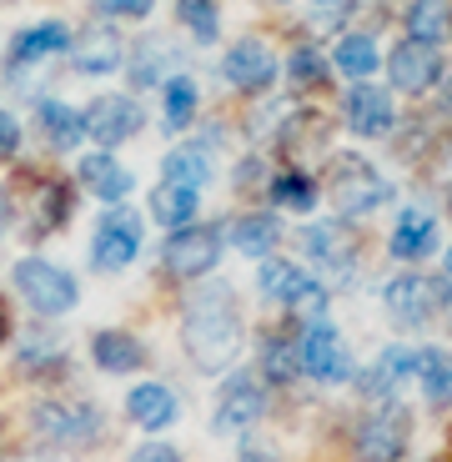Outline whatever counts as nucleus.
I'll list each match as a JSON object with an SVG mask.
<instances>
[{"label": "nucleus", "mask_w": 452, "mask_h": 462, "mask_svg": "<svg viewBox=\"0 0 452 462\" xmlns=\"http://www.w3.org/2000/svg\"><path fill=\"white\" fill-rule=\"evenodd\" d=\"M242 346V312L226 287H207L186 307V352L201 372H221Z\"/></svg>", "instance_id": "f257e3e1"}, {"label": "nucleus", "mask_w": 452, "mask_h": 462, "mask_svg": "<svg viewBox=\"0 0 452 462\" xmlns=\"http://www.w3.org/2000/svg\"><path fill=\"white\" fill-rule=\"evenodd\" d=\"M327 191H332L337 211L342 217H367L377 211L392 191H387L383 171L367 162V156H337L332 162V176H327Z\"/></svg>", "instance_id": "f03ea898"}, {"label": "nucleus", "mask_w": 452, "mask_h": 462, "mask_svg": "<svg viewBox=\"0 0 452 462\" xmlns=\"http://www.w3.org/2000/svg\"><path fill=\"white\" fill-rule=\"evenodd\" d=\"M297 362H301V372L317 377V382H347L352 377V352L327 317L297 327Z\"/></svg>", "instance_id": "7ed1b4c3"}, {"label": "nucleus", "mask_w": 452, "mask_h": 462, "mask_svg": "<svg viewBox=\"0 0 452 462\" xmlns=\"http://www.w3.org/2000/svg\"><path fill=\"white\" fill-rule=\"evenodd\" d=\"M15 287H21V297L31 301L41 317L70 312V307H76V297H81L76 277H70V272H60L56 262H41V256H25V262H15Z\"/></svg>", "instance_id": "20e7f679"}, {"label": "nucleus", "mask_w": 452, "mask_h": 462, "mask_svg": "<svg viewBox=\"0 0 452 462\" xmlns=\"http://www.w3.org/2000/svg\"><path fill=\"white\" fill-rule=\"evenodd\" d=\"M407 438H412V417L397 402L377 407V412L362 417L357 428V462H402Z\"/></svg>", "instance_id": "39448f33"}, {"label": "nucleus", "mask_w": 452, "mask_h": 462, "mask_svg": "<svg viewBox=\"0 0 452 462\" xmlns=\"http://www.w3.org/2000/svg\"><path fill=\"white\" fill-rule=\"evenodd\" d=\"M141 252V217L126 207H111L96 226V242H91V262L101 272H126Z\"/></svg>", "instance_id": "423d86ee"}, {"label": "nucleus", "mask_w": 452, "mask_h": 462, "mask_svg": "<svg viewBox=\"0 0 452 462\" xmlns=\"http://www.w3.org/2000/svg\"><path fill=\"white\" fill-rule=\"evenodd\" d=\"M221 262V231L217 226H181L166 242V272L171 277H181V282H197V277H207L211 266Z\"/></svg>", "instance_id": "0eeeda50"}, {"label": "nucleus", "mask_w": 452, "mask_h": 462, "mask_svg": "<svg viewBox=\"0 0 452 462\" xmlns=\"http://www.w3.org/2000/svg\"><path fill=\"white\" fill-rule=\"evenodd\" d=\"M35 432L56 448H86L101 432V412L91 402H41L35 407Z\"/></svg>", "instance_id": "6e6552de"}, {"label": "nucleus", "mask_w": 452, "mask_h": 462, "mask_svg": "<svg viewBox=\"0 0 452 462\" xmlns=\"http://www.w3.org/2000/svg\"><path fill=\"white\" fill-rule=\"evenodd\" d=\"M141 126H146V111H141L131 96H96V101L86 106V136H91L101 151L131 141Z\"/></svg>", "instance_id": "1a4fd4ad"}, {"label": "nucleus", "mask_w": 452, "mask_h": 462, "mask_svg": "<svg viewBox=\"0 0 452 462\" xmlns=\"http://www.w3.org/2000/svg\"><path fill=\"white\" fill-rule=\"evenodd\" d=\"M383 301H387V312H392V322H402V327H418V322H428L438 307H447V282L442 277H397L392 287L383 291Z\"/></svg>", "instance_id": "9d476101"}, {"label": "nucleus", "mask_w": 452, "mask_h": 462, "mask_svg": "<svg viewBox=\"0 0 452 462\" xmlns=\"http://www.w3.org/2000/svg\"><path fill=\"white\" fill-rule=\"evenodd\" d=\"M267 412V393L252 372H232L221 382V397H217V432H246L256 417Z\"/></svg>", "instance_id": "9b49d317"}, {"label": "nucleus", "mask_w": 452, "mask_h": 462, "mask_svg": "<svg viewBox=\"0 0 452 462\" xmlns=\"http://www.w3.org/2000/svg\"><path fill=\"white\" fill-rule=\"evenodd\" d=\"M221 81L232 86V91L256 96L277 81V60H272V51L262 46V41H236V46L226 51V60H221Z\"/></svg>", "instance_id": "f8f14e48"}, {"label": "nucleus", "mask_w": 452, "mask_h": 462, "mask_svg": "<svg viewBox=\"0 0 452 462\" xmlns=\"http://www.w3.org/2000/svg\"><path fill=\"white\" fill-rule=\"evenodd\" d=\"M387 76H392L397 91L407 96H422L428 86L442 81V56L438 46H422V41H402V46L387 56Z\"/></svg>", "instance_id": "ddd939ff"}, {"label": "nucleus", "mask_w": 452, "mask_h": 462, "mask_svg": "<svg viewBox=\"0 0 452 462\" xmlns=\"http://www.w3.org/2000/svg\"><path fill=\"white\" fill-rule=\"evenodd\" d=\"M121 56H126V46H121V35L111 25H91V31L70 41V60H76L81 76H111L121 66Z\"/></svg>", "instance_id": "4468645a"}, {"label": "nucleus", "mask_w": 452, "mask_h": 462, "mask_svg": "<svg viewBox=\"0 0 452 462\" xmlns=\"http://www.w3.org/2000/svg\"><path fill=\"white\" fill-rule=\"evenodd\" d=\"M392 121H397L392 96L377 91V86H352V96H347V126L357 131V136H387Z\"/></svg>", "instance_id": "2eb2a0df"}, {"label": "nucleus", "mask_w": 452, "mask_h": 462, "mask_svg": "<svg viewBox=\"0 0 452 462\" xmlns=\"http://www.w3.org/2000/svg\"><path fill=\"white\" fill-rule=\"evenodd\" d=\"M126 417L136 422V428H146V432L171 428V422H176L171 387H161V382H141V387H131V393H126Z\"/></svg>", "instance_id": "dca6fc26"}, {"label": "nucleus", "mask_w": 452, "mask_h": 462, "mask_svg": "<svg viewBox=\"0 0 452 462\" xmlns=\"http://www.w3.org/2000/svg\"><path fill=\"white\" fill-rule=\"evenodd\" d=\"M407 377H418V352H412V346H387L383 357L372 362V372L362 377V393L367 397H392Z\"/></svg>", "instance_id": "f3484780"}, {"label": "nucleus", "mask_w": 452, "mask_h": 462, "mask_svg": "<svg viewBox=\"0 0 452 462\" xmlns=\"http://www.w3.org/2000/svg\"><path fill=\"white\" fill-rule=\"evenodd\" d=\"M432 246H438V221H432L422 207L402 211L397 226H392V256H402V262H422V256H432Z\"/></svg>", "instance_id": "a211bd4d"}, {"label": "nucleus", "mask_w": 452, "mask_h": 462, "mask_svg": "<svg viewBox=\"0 0 452 462\" xmlns=\"http://www.w3.org/2000/svg\"><path fill=\"white\" fill-rule=\"evenodd\" d=\"M91 357L101 372H136L141 362H146V352H141V342L131 332H121V327H106V332L91 337Z\"/></svg>", "instance_id": "6ab92c4d"}, {"label": "nucleus", "mask_w": 452, "mask_h": 462, "mask_svg": "<svg viewBox=\"0 0 452 462\" xmlns=\"http://www.w3.org/2000/svg\"><path fill=\"white\" fill-rule=\"evenodd\" d=\"M81 181H86L91 197L111 201V207H116L121 197H131V171L116 162V156H106V151H96V156H86V162H81Z\"/></svg>", "instance_id": "aec40b11"}, {"label": "nucleus", "mask_w": 452, "mask_h": 462, "mask_svg": "<svg viewBox=\"0 0 452 462\" xmlns=\"http://www.w3.org/2000/svg\"><path fill=\"white\" fill-rule=\"evenodd\" d=\"M197 207H201L197 186H181V181H161V186H156V191H151V217L161 221V226H171V231L191 226V221H197Z\"/></svg>", "instance_id": "412c9836"}, {"label": "nucleus", "mask_w": 452, "mask_h": 462, "mask_svg": "<svg viewBox=\"0 0 452 462\" xmlns=\"http://www.w3.org/2000/svg\"><path fill=\"white\" fill-rule=\"evenodd\" d=\"M307 282H312V277H307L297 262H287V256H262V272H256V287H262V297L291 307V301L307 291Z\"/></svg>", "instance_id": "4be33fe9"}, {"label": "nucleus", "mask_w": 452, "mask_h": 462, "mask_svg": "<svg viewBox=\"0 0 452 462\" xmlns=\"http://www.w3.org/2000/svg\"><path fill=\"white\" fill-rule=\"evenodd\" d=\"M281 242V226L277 217H267V211H246V217L232 221V246L246 256H272Z\"/></svg>", "instance_id": "5701e85b"}, {"label": "nucleus", "mask_w": 452, "mask_h": 462, "mask_svg": "<svg viewBox=\"0 0 452 462\" xmlns=\"http://www.w3.org/2000/svg\"><path fill=\"white\" fill-rule=\"evenodd\" d=\"M452 35V11L447 0H412L407 5V41H422V46H438Z\"/></svg>", "instance_id": "b1692460"}, {"label": "nucleus", "mask_w": 452, "mask_h": 462, "mask_svg": "<svg viewBox=\"0 0 452 462\" xmlns=\"http://www.w3.org/2000/svg\"><path fill=\"white\" fill-rule=\"evenodd\" d=\"M70 46V31L60 21H41L31 31H21L11 41V60H46V56H60Z\"/></svg>", "instance_id": "393cba45"}, {"label": "nucleus", "mask_w": 452, "mask_h": 462, "mask_svg": "<svg viewBox=\"0 0 452 462\" xmlns=\"http://www.w3.org/2000/svg\"><path fill=\"white\" fill-rule=\"evenodd\" d=\"M41 131H46V141H51L56 151L81 146V136H86V111H76V106H66V101H46V106H41Z\"/></svg>", "instance_id": "a878e982"}, {"label": "nucleus", "mask_w": 452, "mask_h": 462, "mask_svg": "<svg viewBox=\"0 0 452 462\" xmlns=\"http://www.w3.org/2000/svg\"><path fill=\"white\" fill-rule=\"evenodd\" d=\"M161 171H166V181H181V186H197L201 191V181L211 176V151L197 146V141H186V146H176L161 162Z\"/></svg>", "instance_id": "bb28decb"}, {"label": "nucleus", "mask_w": 452, "mask_h": 462, "mask_svg": "<svg viewBox=\"0 0 452 462\" xmlns=\"http://www.w3.org/2000/svg\"><path fill=\"white\" fill-rule=\"evenodd\" d=\"M418 382L422 393H428V402H452V352H438V346H428V352H418Z\"/></svg>", "instance_id": "cd10ccee"}, {"label": "nucleus", "mask_w": 452, "mask_h": 462, "mask_svg": "<svg viewBox=\"0 0 452 462\" xmlns=\"http://www.w3.org/2000/svg\"><path fill=\"white\" fill-rule=\"evenodd\" d=\"M262 372H267L272 382H291V377H301V362H297V337H287V332L262 337Z\"/></svg>", "instance_id": "c85d7f7f"}, {"label": "nucleus", "mask_w": 452, "mask_h": 462, "mask_svg": "<svg viewBox=\"0 0 452 462\" xmlns=\"http://www.w3.org/2000/svg\"><path fill=\"white\" fill-rule=\"evenodd\" d=\"M332 60H337V70H342V76L362 81V76H372V70H377V46H372V35H342Z\"/></svg>", "instance_id": "c756f323"}, {"label": "nucleus", "mask_w": 452, "mask_h": 462, "mask_svg": "<svg viewBox=\"0 0 452 462\" xmlns=\"http://www.w3.org/2000/svg\"><path fill=\"white\" fill-rule=\"evenodd\" d=\"M31 207H35V217H31V231H35V236L56 231L60 221L70 217V201H66V191H60L56 181H41V191L31 197Z\"/></svg>", "instance_id": "7c9ffc66"}, {"label": "nucleus", "mask_w": 452, "mask_h": 462, "mask_svg": "<svg viewBox=\"0 0 452 462\" xmlns=\"http://www.w3.org/2000/svg\"><path fill=\"white\" fill-rule=\"evenodd\" d=\"M272 201H277L281 211H312V207H317V186H312V176H301V171H281V176H272Z\"/></svg>", "instance_id": "2f4dec72"}, {"label": "nucleus", "mask_w": 452, "mask_h": 462, "mask_svg": "<svg viewBox=\"0 0 452 462\" xmlns=\"http://www.w3.org/2000/svg\"><path fill=\"white\" fill-rule=\"evenodd\" d=\"M301 246H307L312 262H342V256H347V236H342L337 221H317V226H307L301 231Z\"/></svg>", "instance_id": "473e14b6"}, {"label": "nucleus", "mask_w": 452, "mask_h": 462, "mask_svg": "<svg viewBox=\"0 0 452 462\" xmlns=\"http://www.w3.org/2000/svg\"><path fill=\"white\" fill-rule=\"evenodd\" d=\"M176 15H181V25H186V35H191V41H217V31H221L217 0H181V5H176Z\"/></svg>", "instance_id": "72a5a7b5"}, {"label": "nucleus", "mask_w": 452, "mask_h": 462, "mask_svg": "<svg viewBox=\"0 0 452 462\" xmlns=\"http://www.w3.org/2000/svg\"><path fill=\"white\" fill-rule=\"evenodd\" d=\"M191 116H197V86H191V76H171L166 81V126L181 131Z\"/></svg>", "instance_id": "f704fd0d"}, {"label": "nucleus", "mask_w": 452, "mask_h": 462, "mask_svg": "<svg viewBox=\"0 0 452 462\" xmlns=\"http://www.w3.org/2000/svg\"><path fill=\"white\" fill-rule=\"evenodd\" d=\"M287 70H291V81H297V86H322L327 81V60H322V51H317V46H297V51H291V60H287Z\"/></svg>", "instance_id": "c9c22d12"}, {"label": "nucleus", "mask_w": 452, "mask_h": 462, "mask_svg": "<svg viewBox=\"0 0 452 462\" xmlns=\"http://www.w3.org/2000/svg\"><path fill=\"white\" fill-rule=\"evenodd\" d=\"M291 312H297L301 322H317V317H327V291L317 287V282H307V291L291 301Z\"/></svg>", "instance_id": "e433bc0d"}, {"label": "nucleus", "mask_w": 452, "mask_h": 462, "mask_svg": "<svg viewBox=\"0 0 452 462\" xmlns=\"http://www.w3.org/2000/svg\"><path fill=\"white\" fill-rule=\"evenodd\" d=\"M106 15H121V21H141L151 11V0H96Z\"/></svg>", "instance_id": "4c0bfd02"}, {"label": "nucleus", "mask_w": 452, "mask_h": 462, "mask_svg": "<svg viewBox=\"0 0 452 462\" xmlns=\"http://www.w3.org/2000/svg\"><path fill=\"white\" fill-rule=\"evenodd\" d=\"M15 146H21V126H15L11 111H0V162H11Z\"/></svg>", "instance_id": "58836bf2"}, {"label": "nucleus", "mask_w": 452, "mask_h": 462, "mask_svg": "<svg viewBox=\"0 0 452 462\" xmlns=\"http://www.w3.org/2000/svg\"><path fill=\"white\" fill-rule=\"evenodd\" d=\"M131 462H181V457H176V448H166V442H146V448L131 452Z\"/></svg>", "instance_id": "ea45409f"}, {"label": "nucleus", "mask_w": 452, "mask_h": 462, "mask_svg": "<svg viewBox=\"0 0 452 462\" xmlns=\"http://www.w3.org/2000/svg\"><path fill=\"white\" fill-rule=\"evenodd\" d=\"M301 5H307V11H317V15H327V21H332V15H342V11H352V0H301Z\"/></svg>", "instance_id": "a19ab883"}, {"label": "nucleus", "mask_w": 452, "mask_h": 462, "mask_svg": "<svg viewBox=\"0 0 452 462\" xmlns=\"http://www.w3.org/2000/svg\"><path fill=\"white\" fill-rule=\"evenodd\" d=\"M5 226H11V197L0 191V236H5Z\"/></svg>", "instance_id": "79ce46f5"}, {"label": "nucleus", "mask_w": 452, "mask_h": 462, "mask_svg": "<svg viewBox=\"0 0 452 462\" xmlns=\"http://www.w3.org/2000/svg\"><path fill=\"white\" fill-rule=\"evenodd\" d=\"M236 462H277V457H272V452H256V448H252V452H242Z\"/></svg>", "instance_id": "37998d69"}, {"label": "nucleus", "mask_w": 452, "mask_h": 462, "mask_svg": "<svg viewBox=\"0 0 452 462\" xmlns=\"http://www.w3.org/2000/svg\"><path fill=\"white\" fill-rule=\"evenodd\" d=\"M447 277H452V246H447Z\"/></svg>", "instance_id": "c03bdc74"}, {"label": "nucleus", "mask_w": 452, "mask_h": 462, "mask_svg": "<svg viewBox=\"0 0 452 462\" xmlns=\"http://www.w3.org/2000/svg\"><path fill=\"white\" fill-rule=\"evenodd\" d=\"M0 337H5V312H0Z\"/></svg>", "instance_id": "a18cd8bd"}, {"label": "nucleus", "mask_w": 452, "mask_h": 462, "mask_svg": "<svg viewBox=\"0 0 452 462\" xmlns=\"http://www.w3.org/2000/svg\"><path fill=\"white\" fill-rule=\"evenodd\" d=\"M447 327H452V301H447Z\"/></svg>", "instance_id": "49530a36"}, {"label": "nucleus", "mask_w": 452, "mask_h": 462, "mask_svg": "<svg viewBox=\"0 0 452 462\" xmlns=\"http://www.w3.org/2000/svg\"><path fill=\"white\" fill-rule=\"evenodd\" d=\"M447 201H452V186H447Z\"/></svg>", "instance_id": "de8ad7c7"}]
</instances>
